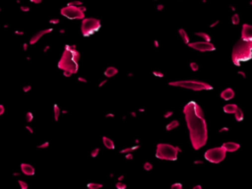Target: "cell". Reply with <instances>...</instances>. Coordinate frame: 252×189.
I'll return each mask as SVG.
<instances>
[{
    "instance_id": "cell-8",
    "label": "cell",
    "mask_w": 252,
    "mask_h": 189,
    "mask_svg": "<svg viewBox=\"0 0 252 189\" xmlns=\"http://www.w3.org/2000/svg\"><path fill=\"white\" fill-rule=\"evenodd\" d=\"M61 15L65 16L68 19H72V20H83L85 19V13L82 11H80V9L78 7H74V6H69L67 5L66 7H63L60 10Z\"/></svg>"
},
{
    "instance_id": "cell-33",
    "label": "cell",
    "mask_w": 252,
    "mask_h": 189,
    "mask_svg": "<svg viewBox=\"0 0 252 189\" xmlns=\"http://www.w3.org/2000/svg\"><path fill=\"white\" fill-rule=\"evenodd\" d=\"M173 114V111H171V110H168V111H167L165 114H164V117L165 118H169L171 115Z\"/></svg>"
},
{
    "instance_id": "cell-56",
    "label": "cell",
    "mask_w": 252,
    "mask_h": 189,
    "mask_svg": "<svg viewBox=\"0 0 252 189\" xmlns=\"http://www.w3.org/2000/svg\"><path fill=\"white\" fill-rule=\"evenodd\" d=\"M33 2H34V3H40L41 1H40V0H37V1H33Z\"/></svg>"
},
{
    "instance_id": "cell-13",
    "label": "cell",
    "mask_w": 252,
    "mask_h": 189,
    "mask_svg": "<svg viewBox=\"0 0 252 189\" xmlns=\"http://www.w3.org/2000/svg\"><path fill=\"white\" fill-rule=\"evenodd\" d=\"M52 32V29H46V30H43V31H40V32H38V33H36L32 38H31V40H30V43L31 44H35L43 35H45V34H48V33H51Z\"/></svg>"
},
{
    "instance_id": "cell-52",
    "label": "cell",
    "mask_w": 252,
    "mask_h": 189,
    "mask_svg": "<svg viewBox=\"0 0 252 189\" xmlns=\"http://www.w3.org/2000/svg\"><path fill=\"white\" fill-rule=\"evenodd\" d=\"M194 163H195V164H202L203 162H202V161H194Z\"/></svg>"
},
{
    "instance_id": "cell-19",
    "label": "cell",
    "mask_w": 252,
    "mask_h": 189,
    "mask_svg": "<svg viewBox=\"0 0 252 189\" xmlns=\"http://www.w3.org/2000/svg\"><path fill=\"white\" fill-rule=\"evenodd\" d=\"M178 126H179V122H178L177 120H172V121H170L168 125H167L166 129H167L168 131H171V130L177 128Z\"/></svg>"
},
{
    "instance_id": "cell-15",
    "label": "cell",
    "mask_w": 252,
    "mask_h": 189,
    "mask_svg": "<svg viewBox=\"0 0 252 189\" xmlns=\"http://www.w3.org/2000/svg\"><path fill=\"white\" fill-rule=\"evenodd\" d=\"M118 73V70L115 68V67H108L107 69H106V71H105V75L108 77V78H111L113 76H115L116 74Z\"/></svg>"
},
{
    "instance_id": "cell-24",
    "label": "cell",
    "mask_w": 252,
    "mask_h": 189,
    "mask_svg": "<svg viewBox=\"0 0 252 189\" xmlns=\"http://www.w3.org/2000/svg\"><path fill=\"white\" fill-rule=\"evenodd\" d=\"M87 187L90 189H99L103 187V184H99V183H89L87 185Z\"/></svg>"
},
{
    "instance_id": "cell-11",
    "label": "cell",
    "mask_w": 252,
    "mask_h": 189,
    "mask_svg": "<svg viewBox=\"0 0 252 189\" xmlns=\"http://www.w3.org/2000/svg\"><path fill=\"white\" fill-rule=\"evenodd\" d=\"M222 147L225 150V152H235L240 148V145L234 142H225L222 145Z\"/></svg>"
},
{
    "instance_id": "cell-48",
    "label": "cell",
    "mask_w": 252,
    "mask_h": 189,
    "mask_svg": "<svg viewBox=\"0 0 252 189\" xmlns=\"http://www.w3.org/2000/svg\"><path fill=\"white\" fill-rule=\"evenodd\" d=\"M154 44H155V47H159V45H160V43H159L158 40H155V41H154Z\"/></svg>"
},
{
    "instance_id": "cell-2",
    "label": "cell",
    "mask_w": 252,
    "mask_h": 189,
    "mask_svg": "<svg viewBox=\"0 0 252 189\" xmlns=\"http://www.w3.org/2000/svg\"><path fill=\"white\" fill-rule=\"evenodd\" d=\"M80 52L76 45H66L62 56L58 62V67L63 71H68L72 75L76 74L79 69Z\"/></svg>"
},
{
    "instance_id": "cell-54",
    "label": "cell",
    "mask_w": 252,
    "mask_h": 189,
    "mask_svg": "<svg viewBox=\"0 0 252 189\" xmlns=\"http://www.w3.org/2000/svg\"><path fill=\"white\" fill-rule=\"evenodd\" d=\"M26 128H27V129H28V130H29V131H30V132H31V133H33V129H32V128H31V127H30V126H27V127H26Z\"/></svg>"
},
{
    "instance_id": "cell-30",
    "label": "cell",
    "mask_w": 252,
    "mask_h": 189,
    "mask_svg": "<svg viewBox=\"0 0 252 189\" xmlns=\"http://www.w3.org/2000/svg\"><path fill=\"white\" fill-rule=\"evenodd\" d=\"M190 68H191L192 71L196 72L197 70L199 69V66H198V64H197L196 62H191V63H190Z\"/></svg>"
},
{
    "instance_id": "cell-60",
    "label": "cell",
    "mask_w": 252,
    "mask_h": 189,
    "mask_svg": "<svg viewBox=\"0 0 252 189\" xmlns=\"http://www.w3.org/2000/svg\"><path fill=\"white\" fill-rule=\"evenodd\" d=\"M62 112H63V113H64V114H66V113H68V111H67V110H63V111H62Z\"/></svg>"
},
{
    "instance_id": "cell-35",
    "label": "cell",
    "mask_w": 252,
    "mask_h": 189,
    "mask_svg": "<svg viewBox=\"0 0 252 189\" xmlns=\"http://www.w3.org/2000/svg\"><path fill=\"white\" fill-rule=\"evenodd\" d=\"M49 146V143L48 142H44L43 144H41V145H38L37 146V148H40V149H44V148H47Z\"/></svg>"
},
{
    "instance_id": "cell-31",
    "label": "cell",
    "mask_w": 252,
    "mask_h": 189,
    "mask_svg": "<svg viewBox=\"0 0 252 189\" xmlns=\"http://www.w3.org/2000/svg\"><path fill=\"white\" fill-rule=\"evenodd\" d=\"M170 187H171V189H181L182 188V184L181 183H174Z\"/></svg>"
},
{
    "instance_id": "cell-45",
    "label": "cell",
    "mask_w": 252,
    "mask_h": 189,
    "mask_svg": "<svg viewBox=\"0 0 252 189\" xmlns=\"http://www.w3.org/2000/svg\"><path fill=\"white\" fill-rule=\"evenodd\" d=\"M238 74H239V75H241V76H242L243 78H245V77H246L245 73H244V72H242V71H238Z\"/></svg>"
},
{
    "instance_id": "cell-32",
    "label": "cell",
    "mask_w": 252,
    "mask_h": 189,
    "mask_svg": "<svg viewBox=\"0 0 252 189\" xmlns=\"http://www.w3.org/2000/svg\"><path fill=\"white\" fill-rule=\"evenodd\" d=\"M19 184H20V186L22 187L23 189H27L28 188V184L26 183V182H24L23 180H19Z\"/></svg>"
},
{
    "instance_id": "cell-41",
    "label": "cell",
    "mask_w": 252,
    "mask_h": 189,
    "mask_svg": "<svg viewBox=\"0 0 252 189\" xmlns=\"http://www.w3.org/2000/svg\"><path fill=\"white\" fill-rule=\"evenodd\" d=\"M225 131H228V128H227V127H223V128H221V129L219 130L220 133H223V132H225Z\"/></svg>"
},
{
    "instance_id": "cell-4",
    "label": "cell",
    "mask_w": 252,
    "mask_h": 189,
    "mask_svg": "<svg viewBox=\"0 0 252 189\" xmlns=\"http://www.w3.org/2000/svg\"><path fill=\"white\" fill-rule=\"evenodd\" d=\"M181 152V149L177 146H172L169 144H158L156 157L161 160L175 161L177 159V154Z\"/></svg>"
},
{
    "instance_id": "cell-59",
    "label": "cell",
    "mask_w": 252,
    "mask_h": 189,
    "mask_svg": "<svg viewBox=\"0 0 252 189\" xmlns=\"http://www.w3.org/2000/svg\"><path fill=\"white\" fill-rule=\"evenodd\" d=\"M59 33H60V34H64V30H60Z\"/></svg>"
},
{
    "instance_id": "cell-43",
    "label": "cell",
    "mask_w": 252,
    "mask_h": 189,
    "mask_svg": "<svg viewBox=\"0 0 252 189\" xmlns=\"http://www.w3.org/2000/svg\"><path fill=\"white\" fill-rule=\"evenodd\" d=\"M78 81L83 82V83H87V79H85V78H83V77H79V78H78Z\"/></svg>"
},
{
    "instance_id": "cell-16",
    "label": "cell",
    "mask_w": 252,
    "mask_h": 189,
    "mask_svg": "<svg viewBox=\"0 0 252 189\" xmlns=\"http://www.w3.org/2000/svg\"><path fill=\"white\" fill-rule=\"evenodd\" d=\"M178 34H179V36L181 37V39L183 40V42H184L185 44H188V43H189V37H188L187 33L185 32V30H184V29H179V30H178Z\"/></svg>"
},
{
    "instance_id": "cell-50",
    "label": "cell",
    "mask_w": 252,
    "mask_h": 189,
    "mask_svg": "<svg viewBox=\"0 0 252 189\" xmlns=\"http://www.w3.org/2000/svg\"><path fill=\"white\" fill-rule=\"evenodd\" d=\"M123 178H124V175H120V176L118 177V179H117V180H118V181H122V180H123Z\"/></svg>"
},
{
    "instance_id": "cell-5",
    "label": "cell",
    "mask_w": 252,
    "mask_h": 189,
    "mask_svg": "<svg viewBox=\"0 0 252 189\" xmlns=\"http://www.w3.org/2000/svg\"><path fill=\"white\" fill-rule=\"evenodd\" d=\"M169 86L173 87H180L184 89H189L193 91H209L212 90L213 87L205 82H199L193 81V80H188V81H175V82H169Z\"/></svg>"
},
{
    "instance_id": "cell-14",
    "label": "cell",
    "mask_w": 252,
    "mask_h": 189,
    "mask_svg": "<svg viewBox=\"0 0 252 189\" xmlns=\"http://www.w3.org/2000/svg\"><path fill=\"white\" fill-rule=\"evenodd\" d=\"M21 169H22L23 173L26 175H34L35 174V168L29 163H22Z\"/></svg>"
},
{
    "instance_id": "cell-29",
    "label": "cell",
    "mask_w": 252,
    "mask_h": 189,
    "mask_svg": "<svg viewBox=\"0 0 252 189\" xmlns=\"http://www.w3.org/2000/svg\"><path fill=\"white\" fill-rule=\"evenodd\" d=\"M99 153H100V149H99V148L94 149V150L91 152V156H92V158H97V156L99 155Z\"/></svg>"
},
{
    "instance_id": "cell-42",
    "label": "cell",
    "mask_w": 252,
    "mask_h": 189,
    "mask_svg": "<svg viewBox=\"0 0 252 189\" xmlns=\"http://www.w3.org/2000/svg\"><path fill=\"white\" fill-rule=\"evenodd\" d=\"M157 9H158L159 11H162V10L164 9V5H163V4H160V5H158V6H157Z\"/></svg>"
},
{
    "instance_id": "cell-37",
    "label": "cell",
    "mask_w": 252,
    "mask_h": 189,
    "mask_svg": "<svg viewBox=\"0 0 252 189\" xmlns=\"http://www.w3.org/2000/svg\"><path fill=\"white\" fill-rule=\"evenodd\" d=\"M59 22H60V20L59 19H51V20H49V23L50 24H54V25H57V24H59Z\"/></svg>"
},
{
    "instance_id": "cell-44",
    "label": "cell",
    "mask_w": 252,
    "mask_h": 189,
    "mask_svg": "<svg viewBox=\"0 0 252 189\" xmlns=\"http://www.w3.org/2000/svg\"><path fill=\"white\" fill-rule=\"evenodd\" d=\"M107 82H108V80H107V79H105V80H104V81H102V82H101V83H100V85H99V87H103V86H104V85H105V84H106V83H107Z\"/></svg>"
},
{
    "instance_id": "cell-7",
    "label": "cell",
    "mask_w": 252,
    "mask_h": 189,
    "mask_svg": "<svg viewBox=\"0 0 252 189\" xmlns=\"http://www.w3.org/2000/svg\"><path fill=\"white\" fill-rule=\"evenodd\" d=\"M225 155H226L225 150L221 146V147L207 150L204 154V157L208 162H213V163H219L224 161Z\"/></svg>"
},
{
    "instance_id": "cell-25",
    "label": "cell",
    "mask_w": 252,
    "mask_h": 189,
    "mask_svg": "<svg viewBox=\"0 0 252 189\" xmlns=\"http://www.w3.org/2000/svg\"><path fill=\"white\" fill-rule=\"evenodd\" d=\"M239 21H240V19H239L238 14H234V15L231 17V23H232L233 25H237V24H239Z\"/></svg>"
},
{
    "instance_id": "cell-12",
    "label": "cell",
    "mask_w": 252,
    "mask_h": 189,
    "mask_svg": "<svg viewBox=\"0 0 252 189\" xmlns=\"http://www.w3.org/2000/svg\"><path fill=\"white\" fill-rule=\"evenodd\" d=\"M221 98L224 101H229L234 98V91L231 88H226L221 93Z\"/></svg>"
},
{
    "instance_id": "cell-34",
    "label": "cell",
    "mask_w": 252,
    "mask_h": 189,
    "mask_svg": "<svg viewBox=\"0 0 252 189\" xmlns=\"http://www.w3.org/2000/svg\"><path fill=\"white\" fill-rule=\"evenodd\" d=\"M153 73H154L155 76H158V77H160V78H163V77H164V73H162L161 71H154Z\"/></svg>"
},
{
    "instance_id": "cell-26",
    "label": "cell",
    "mask_w": 252,
    "mask_h": 189,
    "mask_svg": "<svg viewBox=\"0 0 252 189\" xmlns=\"http://www.w3.org/2000/svg\"><path fill=\"white\" fill-rule=\"evenodd\" d=\"M143 166H144V169H145V170H147V171H149V170H152V169H153V164L149 162H145Z\"/></svg>"
},
{
    "instance_id": "cell-55",
    "label": "cell",
    "mask_w": 252,
    "mask_h": 189,
    "mask_svg": "<svg viewBox=\"0 0 252 189\" xmlns=\"http://www.w3.org/2000/svg\"><path fill=\"white\" fill-rule=\"evenodd\" d=\"M27 46H28V44L25 43V44H24V50H27Z\"/></svg>"
},
{
    "instance_id": "cell-6",
    "label": "cell",
    "mask_w": 252,
    "mask_h": 189,
    "mask_svg": "<svg viewBox=\"0 0 252 189\" xmlns=\"http://www.w3.org/2000/svg\"><path fill=\"white\" fill-rule=\"evenodd\" d=\"M102 27L101 21L95 18H85L82 20L81 31L84 37H89L96 32H98Z\"/></svg>"
},
{
    "instance_id": "cell-18",
    "label": "cell",
    "mask_w": 252,
    "mask_h": 189,
    "mask_svg": "<svg viewBox=\"0 0 252 189\" xmlns=\"http://www.w3.org/2000/svg\"><path fill=\"white\" fill-rule=\"evenodd\" d=\"M103 142H104V145H105L108 149H109V150H113L114 147H115L113 141H112L111 139L108 138V137H103Z\"/></svg>"
},
{
    "instance_id": "cell-17",
    "label": "cell",
    "mask_w": 252,
    "mask_h": 189,
    "mask_svg": "<svg viewBox=\"0 0 252 189\" xmlns=\"http://www.w3.org/2000/svg\"><path fill=\"white\" fill-rule=\"evenodd\" d=\"M238 108L236 105H232V104H229V105H225L224 107V111L225 113H229V114H231V113H234V111L236 110V108Z\"/></svg>"
},
{
    "instance_id": "cell-36",
    "label": "cell",
    "mask_w": 252,
    "mask_h": 189,
    "mask_svg": "<svg viewBox=\"0 0 252 189\" xmlns=\"http://www.w3.org/2000/svg\"><path fill=\"white\" fill-rule=\"evenodd\" d=\"M26 117H27V121H28V122H31V121L33 120V117H34V116H33V114H32L31 112H28L27 115H26Z\"/></svg>"
},
{
    "instance_id": "cell-58",
    "label": "cell",
    "mask_w": 252,
    "mask_h": 189,
    "mask_svg": "<svg viewBox=\"0 0 252 189\" xmlns=\"http://www.w3.org/2000/svg\"><path fill=\"white\" fill-rule=\"evenodd\" d=\"M131 115H132V116H134V117H135V116H136V113H135V112H131Z\"/></svg>"
},
{
    "instance_id": "cell-23",
    "label": "cell",
    "mask_w": 252,
    "mask_h": 189,
    "mask_svg": "<svg viewBox=\"0 0 252 189\" xmlns=\"http://www.w3.org/2000/svg\"><path fill=\"white\" fill-rule=\"evenodd\" d=\"M53 109H54V119H55V121H57L59 118V114H60V108L57 105H54Z\"/></svg>"
},
{
    "instance_id": "cell-46",
    "label": "cell",
    "mask_w": 252,
    "mask_h": 189,
    "mask_svg": "<svg viewBox=\"0 0 252 189\" xmlns=\"http://www.w3.org/2000/svg\"><path fill=\"white\" fill-rule=\"evenodd\" d=\"M3 113H4V107L0 106V115H1V114H3Z\"/></svg>"
},
{
    "instance_id": "cell-47",
    "label": "cell",
    "mask_w": 252,
    "mask_h": 189,
    "mask_svg": "<svg viewBox=\"0 0 252 189\" xmlns=\"http://www.w3.org/2000/svg\"><path fill=\"white\" fill-rule=\"evenodd\" d=\"M30 90H31V86H26V87L24 88V91H25V92H28Z\"/></svg>"
},
{
    "instance_id": "cell-27",
    "label": "cell",
    "mask_w": 252,
    "mask_h": 189,
    "mask_svg": "<svg viewBox=\"0 0 252 189\" xmlns=\"http://www.w3.org/2000/svg\"><path fill=\"white\" fill-rule=\"evenodd\" d=\"M68 5L69 6H74V7H79V6H82L83 3L81 1H79V0H77V1H72V2L68 3Z\"/></svg>"
},
{
    "instance_id": "cell-53",
    "label": "cell",
    "mask_w": 252,
    "mask_h": 189,
    "mask_svg": "<svg viewBox=\"0 0 252 189\" xmlns=\"http://www.w3.org/2000/svg\"><path fill=\"white\" fill-rule=\"evenodd\" d=\"M202 188V186L201 185H196V186H194L193 187V189H201Z\"/></svg>"
},
{
    "instance_id": "cell-28",
    "label": "cell",
    "mask_w": 252,
    "mask_h": 189,
    "mask_svg": "<svg viewBox=\"0 0 252 189\" xmlns=\"http://www.w3.org/2000/svg\"><path fill=\"white\" fill-rule=\"evenodd\" d=\"M115 187L118 189H125L126 188V184L123 183L122 181H118V182L115 184Z\"/></svg>"
},
{
    "instance_id": "cell-21",
    "label": "cell",
    "mask_w": 252,
    "mask_h": 189,
    "mask_svg": "<svg viewBox=\"0 0 252 189\" xmlns=\"http://www.w3.org/2000/svg\"><path fill=\"white\" fill-rule=\"evenodd\" d=\"M195 36L197 37H200V38H202L203 39H205V41L206 42H210V40H211V37L207 34V33H205V32H200V33H195Z\"/></svg>"
},
{
    "instance_id": "cell-22",
    "label": "cell",
    "mask_w": 252,
    "mask_h": 189,
    "mask_svg": "<svg viewBox=\"0 0 252 189\" xmlns=\"http://www.w3.org/2000/svg\"><path fill=\"white\" fill-rule=\"evenodd\" d=\"M136 149H139V146H135V147H131V148H127V149H123L120 151L121 154H127V153H131L133 151H135Z\"/></svg>"
},
{
    "instance_id": "cell-10",
    "label": "cell",
    "mask_w": 252,
    "mask_h": 189,
    "mask_svg": "<svg viewBox=\"0 0 252 189\" xmlns=\"http://www.w3.org/2000/svg\"><path fill=\"white\" fill-rule=\"evenodd\" d=\"M241 39L245 41H251L252 39V27L248 24H244L241 31Z\"/></svg>"
},
{
    "instance_id": "cell-3",
    "label": "cell",
    "mask_w": 252,
    "mask_h": 189,
    "mask_svg": "<svg viewBox=\"0 0 252 189\" xmlns=\"http://www.w3.org/2000/svg\"><path fill=\"white\" fill-rule=\"evenodd\" d=\"M252 56V41H245V40H238L233 48H232V54L231 59L234 65L239 66L240 62L247 61L251 58Z\"/></svg>"
},
{
    "instance_id": "cell-39",
    "label": "cell",
    "mask_w": 252,
    "mask_h": 189,
    "mask_svg": "<svg viewBox=\"0 0 252 189\" xmlns=\"http://www.w3.org/2000/svg\"><path fill=\"white\" fill-rule=\"evenodd\" d=\"M63 75H64L65 77H70L72 74H71L70 72H68V71H63Z\"/></svg>"
},
{
    "instance_id": "cell-38",
    "label": "cell",
    "mask_w": 252,
    "mask_h": 189,
    "mask_svg": "<svg viewBox=\"0 0 252 189\" xmlns=\"http://www.w3.org/2000/svg\"><path fill=\"white\" fill-rule=\"evenodd\" d=\"M125 159H126V160H132V159H133V155H132L131 153H127L126 156H125Z\"/></svg>"
},
{
    "instance_id": "cell-40",
    "label": "cell",
    "mask_w": 252,
    "mask_h": 189,
    "mask_svg": "<svg viewBox=\"0 0 252 189\" xmlns=\"http://www.w3.org/2000/svg\"><path fill=\"white\" fill-rule=\"evenodd\" d=\"M219 23H220V21H219V20H217L216 22H214L213 24H211V25H210V28H214V27H216V26H217V25H218Z\"/></svg>"
},
{
    "instance_id": "cell-49",
    "label": "cell",
    "mask_w": 252,
    "mask_h": 189,
    "mask_svg": "<svg viewBox=\"0 0 252 189\" xmlns=\"http://www.w3.org/2000/svg\"><path fill=\"white\" fill-rule=\"evenodd\" d=\"M21 10L22 11H29L30 9H29V7H21Z\"/></svg>"
},
{
    "instance_id": "cell-20",
    "label": "cell",
    "mask_w": 252,
    "mask_h": 189,
    "mask_svg": "<svg viewBox=\"0 0 252 189\" xmlns=\"http://www.w3.org/2000/svg\"><path fill=\"white\" fill-rule=\"evenodd\" d=\"M234 117H235V120L236 121H242L243 120V112L242 110L239 108H236V110L234 111Z\"/></svg>"
},
{
    "instance_id": "cell-57",
    "label": "cell",
    "mask_w": 252,
    "mask_h": 189,
    "mask_svg": "<svg viewBox=\"0 0 252 189\" xmlns=\"http://www.w3.org/2000/svg\"><path fill=\"white\" fill-rule=\"evenodd\" d=\"M48 49H49V46H46V47L44 48V50H43V51H46V50H48Z\"/></svg>"
},
{
    "instance_id": "cell-9",
    "label": "cell",
    "mask_w": 252,
    "mask_h": 189,
    "mask_svg": "<svg viewBox=\"0 0 252 189\" xmlns=\"http://www.w3.org/2000/svg\"><path fill=\"white\" fill-rule=\"evenodd\" d=\"M188 46L195 49V50H198V51H201V52H204V51H213L215 50V45L211 42H206V41H195V42H189L188 43Z\"/></svg>"
},
{
    "instance_id": "cell-1",
    "label": "cell",
    "mask_w": 252,
    "mask_h": 189,
    "mask_svg": "<svg viewBox=\"0 0 252 189\" xmlns=\"http://www.w3.org/2000/svg\"><path fill=\"white\" fill-rule=\"evenodd\" d=\"M183 112L189 130L191 144L194 150H200L206 145L208 139L207 123L204 112L195 102H189L186 104L183 108Z\"/></svg>"
},
{
    "instance_id": "cell-51",
    "label": "cell",
    "mask_w": 252,
    "mask_h": 189,
    "mask_svg": "<svg viewBox=\"0 0 252 189\" xmlns=\"http://www.w3.org/2000/svg\"><path fill=\"white\" fill-rule=\"evenodd\" d=\"M106 116H107V117H114V114H113V113H108Z\"/></svg>"
}]
</instances>
